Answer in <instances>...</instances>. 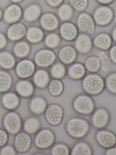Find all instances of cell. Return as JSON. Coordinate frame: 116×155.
I'll use <instances>...</instances> for the list:
<instances>
[{
  "label": "cell",
  "instance_id": "1",
  "mask_svg": "<svg viewBox=\"0 0 116 155\" xmlns=\"http://www.w3.org/2000/svg\"><path fill=\"white\" fill-rule=\"evenodd\" d=\"M64 130L67 135L73 139L82 140L86 137L90 131V122L83 117L72 116L65 120Z\"/></svg>",
  "mask_w": 116,
  "mask_h": 155
},
{
  "label": "cell",
  "instance_id": "2",
  "mask_svg": "<svg viewBox=\"0 0 116 155\" xmlns=\"http://www.w3.org/2000/svg\"><path fill=\"white\" fill-rule=\"evenodd\" d=\"M81 87L84 93L92 97L99 96L105 90V78L98 73H90L82 80Z\"/></svg>",
  "mask_w": 116,
  "mask_h": 155
},
{
  "label": "cell",
  "instance_id": "3",
  "mask_svg": "<svg viewBox=\"0 0 116 155\" xmlns=\"http://www.w3.org/2000/svg\"><path fill=\"white\" fill-rule=\"evenodd\" d=\"M72 107L79 115L91 116L96 108V103L92 97L85 93L76 95L72 101Z\"/></svg>",
  "mask_w": 116,
  "mask_h": 155
},
{
  "label": "cell",
  "instance_id": "4",
  "mask_svg": "<svg viewBox=\"0 0 116 155\" xmlns=\"http://www.w3.org/2000/svg\"><path fill=\"white\" fill-rule=\"evenodd\" d=\"M56 142L55 133L49 128L41 129L35 134L33 140L34 146L40 150L50 149Z\"/></svg>",
  "mask_w": 116,
  "mask_h": 155
},
{
  "label": "cell",
  "instance_id": "5",
  "mask_svg": "<svg viewBox=\"0 0 116 155\" xmlns=\"http://www.w3.org/2000/svg\"><path fill=\"white\" fill-rule=\"evenodd\" d=\"M3 127L10 135L15 136L23 129V121L21 115L14 110L9 111L2 120Z\"/></svg>",
  "mask_w": 116,
  "mask_h": 155
},
{
  "label": "cell",
  "instance_id": "6",
  "mask_svg": "<svg viewBox=\"0 0 116 155\" xmlns=\"http://www.w3.org/2000/svg\"><path fill=\"white\" fill-rule=\"evenodd\" d=\"M111 121V114L108 109L105 107H96L91 115V125L97 129L106 128Z\"/></svg>",
  "mask_w": 116,
  "mask_h": 155
},
{
  "label": "cell",
  "instance_id": "7",
  "mask_svg": "<svg viewBox=\"0 0 116 155\" xmlns=\"http://www.w3.org/2000/svg\"><path fill=\"white\" fill-rule=\"evenodd\" d=\"M64 109L62 106L58 103L49 104L44 113L46 122L52 127H58L63 121Z\"/></svg>",
  "mask_w": 116,
  "mask_h": 155
},
{
  "label": "cell",
  "instance_id": "8",
  "mask_svg": "<svg viewBox=\"0 0 116 155\" xmlns=\"http://www.w3.org/2000/svg\"><path fill=\"white\" fill-rule=\"evenodd\" d=\"M57 60L55 52L49 48L42 49L38 51L34 55V62L36 66L40 68L50 67Z\"/></svg>",
  "mask_w": 116,
  "mask_h": 155
},
{
  "label": "cell",
  "instance_id": "9",
  "mask_svg": "<svg viewBox=\"0 0 116 155\" xmlns=\"http://www.w3.org/2000/svg\"><path fill=\"white\" fill-rule=\"evenodd\" d=\"M95 139L98 145L105 150L116 146V134L108 129L98 130L95 133Z\"/></svg>",
  "mask_w": 116,
  "mask_h": 155
},
{
  "label": "cell",
  "instance_id": "10",
  "mask_svg": "<svg viewBox=\"0 0 116 155\" xmlns=\"http://www.w3.org/2000/svg\"><path fill=\"white\" fill-rule=\"evenodd\" d=\"M33 143V140L31 135L25 131H21L14 136L13 147L17 153H27L31 148Z\"/></svg>",
  "mask_w": 116,
  "mask_h": 155
},
{
  "label": "cell",
  "instance_id": "11",
  "mask_svg": "<svg viewBox=\"0 0 116 155\" xmlns=\"http://www.w3.org/2000/svg\"><path fill=\"white\" fill-rule=\"evenodd\" d=\"M36 65L34 61L28 59H22L16 64L15 72L21 79H28L33 77L36 71Z\"/></svg>",
  "mask_w": 116,
  "mask_h": 155
},
{
  "label": "cell",
  "instance_id": "12",
  "mask_svg": "<svg viewBox=\"0 0 116 155\" xmlns=\"http://www.w3.org/2000/svg\"><path fill=\"white\" fill-rule=\"evenodd\" d=\"M95 24L93 18L88 13H82L77 18V27L79 31L90 36L95 32Z\"/></svg>",
  "mask_w": 116,
  "mask_h": 155
},
{
  "label": "cell",
  "instance_id": "13",
  "mask_svg": "<svg viewBox=\"0 0 116 155\" xmlns=\"http://www.w3.org/2000/svg\"><path fill=\"white\" fill-rule=\"evenodd\" d=\"M113 18V12L112 10L109 7L102 6L96 10L93 18L97 25L106 26L110 23Z\"/></svg>",
  "mask_w": 116,
  "mask_h": 155
},
{
  "label": "cell",
  "instance_id": "14",
  "mask_svg": "<svg viewBox=\"0 0 116 155\" xmlns=\"http://www.w3.org/2000/svg\"><path fill=\"white\" fill-rule=\"evenodd\" d=\"M21 97L16 92L8 91L3 93L1 97V103L4 108L12 111L19 107L21 104Z\"/></svg>",
  "mask_w": 116,
  "mask_h": 155
},
{
  "label": "cell",
  "instance_id": "15",
  "mask_svg": "<svg viewBox=\"0 0 116 155\" xmlns=\"http://www.w3.org/2000/svg\"><path fill=\"white\" fill-rule=\"evenodd\" d=\"M60 61L65 65H70L76 61L78 57V51L73 46L65 45L62 47L58 53Z\"/></svg>",
  "mask_w": 116,
  "mask_h": 155
},
{
  "label": "cell",
  "instance_id": "16",
  "mask_svg": "<svg viewBox=\"0 0 116 155\" xmlns=\"http://www.w3.org/2000/svg\"><path fill=\"white\" fill-rule=\"evenodd\" d=\"M35 86L33 82L28 79H21L15 84V92L21 97H32L35 92Z\"/></svg>",
  "mask_w": 116,
  "mask_h": 155
},
{
  "label": "cell",
  "instance_id": "17",
  "mask_svg": "<svg viewBox=\"0 0 116 155\" xmlns=\"http://www.w3.org/2000/svg\"><path fill=\"white\" fill-rule=\"evenodd\" d=\"M93 45V41L90 36L81 33L78 35L75 39L74 48L78 52L82 54H87L91 52Z\"/></svg>",
  "mask_w": 116,
  "mask_h": 155
},
{
  "label": "cell",
  "instance_id": "18",
  "mask_svg": "<svg viewBox=\"0 0 116 155\" xmlns=\"http://www.w3.org/2000/svg\"><path fill=\"white\" fill-rule=\"evenodd\" d=\"M22 10L17 4H14L8 6L3 13L4 19L5 22L13 24L18 22L22 16Z\"/></svg>",
  "mask_w": 116,
  "mask_h": 155
},
{
  "label": "cell",
  "instance_id": "19",
  "mask_svg": "<svg viewBox=\"0 0 116 155\" xmlns=\"http://www.w3.org/2000/svg\"><path fill=\"white\" fill-rule=\"evenodd\" d=\"M48 105V101L45 98L41 96H36L30 101L29 109L34 115L40 116L44 114Z\"/></svg>",
  "mask_w": 116,
  "mask_h": 155
},
{
  "label": "cell",
  "instance_id": "20",
  "mask_svg": "<svg viewBox=\"0 0 116 155\" xmlns=\"http://www.w3.org/2000/svg\"><path fill=\"white\" fill-rule=\"evenodd\" d=\"M26 26L22 23L16 22L12 24L7 30L8 38L13 41H19L26 36L27 32Z\"/></svg>",
  "mask_w": 116,
  "mask_h": 155
},
{
  "label": "cell",
  "instance_id": "21",
  "mask_svg": "<svg viewBox=\"0 0 116 155\" xmlns=\"http://www.w3.org/2000/svg\"><path fill=\"white\" fill-rule=\"evenodd\" d=\"M67 69V74L70 79L82 80L87 75V71L84 64L80 62H74Z\"/></svg>",
  "mask_w": 116,
  "mask_h": 155
},
{
  "label": "cell",
  "instance_id": "22",
  "mask_svg": "<svg viewBox=\"0 0 116 155\" xmlns=\"http://www.w3.org/2000/svg\"><path fill=\"white\" fill-rule=\"evenodd\" d=\"M61 37L66 41L75 40L79 35V30L77 26L70 22H64L60 27Z\"/></svg>",
  "mask_w": 116,
  "mask_h": 155
},
{
  "label": "cell",
  "instance_id": "23",
  "mask_svg": "<svg viewBox=\"0 0 116 155\" xmlns=\"http://www.w3.org/2000/svg\"><path fill=\"white\" fill-rule=\"evenodd\" d=\"M51 76L50 73L44 68L36 70L33 76V82L35 87L40 89L47 88L50 83Z\"/></svg>",
  "mask_w": 116,
  "mask_h": 155
},
{
  "label": "cell",
  "instance_id": "24",
  "mask_svg": "<svg viewBox=\"0 0 116 155\" xmlns=\"http://www.w3.org/2000/svg\"><path fill=\"white\" fill-rule=\"evenodd\" d=\"M40 23L43 28L47 31H54L58 28L59 21L56 15L50 12H47L42 15Z\"/></svg>",
  "mask_w": 116,
  "mask_h": 155
},
{
  "label": "cell",
  "instance_id": "25",
  "mask_svg": "<svg viewBox=\"0 0 116 155\" xmlns=\"http://www.w3.org/2000/svg\"><path fill=\"white\" fill-rule=\"evenodd\" d=\"M94 150L92 145L88 141L80 140L71 148V155H92Z\"/></svg>",
  "mask_w": 116,
  "mask_h": 155
},
{
  "label": "cell",
  "instance_id": "26",
  "mask_svg": "<svg viewBox=\"0 0 116 155\" xmlns=\"http://www.w3.org/2000/svg\"><path fill=\"white\" fill-rule=\"evenodd\" d=\"M112 38L108 33H102L98 34L94 38L93 45L102 51L108 50L112 45Z\"/></svg>",
  "mask_w": 116,
  "mask_h": 155
},
{
  "label": "cell",
  "instance_id": "27",
  "mask_svg": "<svg viewBox=\"0 0 116 155\" xmlns=\"http://www.w3.org/2000/svg\"><path fill=\"white\" fill-rule=\"evenodd\" d=\"M40 120L36 116L29 117L23 122V129L26 133L33 135L35 134L41 129Z\"/></svg>",
  "mask_w": 116,
  "mask_h": 155
},
{
  "label": "cell",
  "instance_id": "28",
  "mask_svg": "<svg viewBox=\"0 0 116 155\" xmlns=\"http://www.w3.org/2000/svg\"><path fill=\"white\" fill-rule=\"evenodd\" d=\"M41 8L37 4L29 5L24 12V18L27 22H32L36 21L40 17Z\"/></svg>",
  "mask_w": 116,
  "mask_h": 155
},
{
  "label": "cell",
  "instance_id": "29",
  "mask_svg": "<svg viewBox=\"0 0 116 155\" xmlns=\"http://www.w3.org/2000/svg\"><path fill=\"white\" fill-rule=\"evenodd\" d=\"M15 56L9 51L0 52V67L5 70L12 69L16 65Z\"/></svg>",
  "mask_w": 116,
  "mask_h": 155
},
{
  "label": "cell",
  "instance_id": "30",
  "mask_svg": "<svg viewBox=\"0 0 116 155\" xmlns=\"http://www.w3.org/2000/svg\"><path fill=\"white\" fill-rule=\"evenodd\" d=\"M48 92L52 97H58L61 96L64 91V84L62 80L53 79L48 87Z\"/></svg>",
  "mask_w": 116,
  "mask_h": 155
},
{
  "label": "cell",
  "instance_id": "31",
  "mask_svg": "<svg viewBox=\"0 0 116 155\" xmlns=\"http://www.w3.org/2000/svg\"><path fill=\"white\" fill-rule=\"evenodd\" d=\"M13 84V79L7 70H0V93L9 91Z\"/></svg>",
  "mask_w": 116,
  "mask_h": 155
},
{
  "label": "cell",
  "instance_id": "32",
  "mask_svg": "<svg viewBox=\"0 0 116 155\" xmlns=\"http://www.w3.org/2000/svg\"><path fill=\"white\" fill-rule=\"evenodd\" d=\"M31 52V46L26 41H18L14 47V55L22 59L26 58L30 55Z\"/></svg>",
  "mask_w": 116,
  "mask_h": 155
},
{
  "label": "cell",
  "instance_id": "33",
  "mask_svg": "<svg viewBox=\"0 0 116 155\" xmlns=\"http://www.w3.org/2000/svg\"><path fill=\"white\" fill-rule=\"evenodd\" d=\"M50 67V74L53 79L62 80L67 75L66 65L61 61L55 62Z\"/></svg>",
  "mask_w": 116,
  "mask_h": 155
},
{
  "label": "cell",
  "instance_id": "34",
  "mask_svg": "<svg viewBox=\"0 0 116 155\" xmlns=\"http://www.w3.org/2000/svg\"><path fill=\"white\" fill-rule=\"evenodd\" d=\"M27 40L32 43H38L44 38L43 31L38 27H31L27 31L26 34Z\"/></svg>",
  "mask_w": 116,
  "mask_h": 155
},
{
  "label": "cell",
  "instance_id": "35",
  "mask_svg": "<svg viewBox=\"0 0 116 155\" xmlns=\"http://www.w3.org/2000/svg\"><path fill=\"white\" fill-rule=\"evenodd\" d=\"M84 66L89 73H98L101 69V62L98 56L91 55L85 60Z\"/></svg>",
  "mask_w": 116,
  "mask_h": 155
},
{
  "label": "cell",
  "instance_id": "36",
  "mask_svg": "<svg viewBox=\"0 0 116 155\" xmlns=\"http://www.w3.org/2000/svg\"><path fill=\"white\" fill-rule=\"evenodd\" d=\"M70 151L69 146L63 142H56L50 149V153L52 155H70Z\"/></svg>",
  "mask_w": 116,
  "mask_h": 155
},
{
  "label": "cell",
  "instance_id": "37",
  "mask_svg": "<svg viewBox=\"0 0 116 155\" xmlns=\"http://www.w3.org/2000/svg\"><path fill=\"white\" fill-rule=\"evenodd\" d=\"M105 80V89L109 94L116 96V71L109 73Z\"/></svg>",
  "mask_w": 116,
  "mask_h": 155
},
{
  "label": "cell",
  "instance_id": "38",
  "mask_svg": "<svg viewBox=\"0 0 116 155\" xmlns=\"http://www.w3.org/2000/svg\"><path fill=\"white\" fill-rule=\"evenodd\" d=\"M105 51H102L98 54V56L101 62V69L102 72L105 73H110L112 62L110 59L108 55L106 54Z\"/></svg>",
  "mask_w": 116,
  "mask_h": 155
},
{
  "label": "cell",
  "instance_id": "39",
  "mask_svg": "<svg viewBox=\"0 0 116 155\" xmlns=\"http://www.w3.org/2000/svg\"><path fill=\"white\" fill-rule=\"evenodd\" d=\"M58 14L61 20L68 21L71 18L73 15L72 8L68 4H63L59 8Z\"/></svg>",
  "mask_w": 116,
  "mask_h": 155
},
{
  "label": "cell",
  "instance_id": "40",
  "mask_svg": "<svg viewBox=\"0 0 116 155\" xmlns=\"http://www.w3.org/2000/svg\"><path fill=\"white\" fill-rule=\"evenodd\" d=\"M44 42L48 48L50 49L55 48L59 46L60 43V38L56 33H50L46 36Z\"/></svg>",
  "mask_w": 116,
  "mask_h": 155
},
{
  "label": "cell",
  "instance_id": "41",
  "mask_svg": "<svg viewBox=\"0 0 116 155\" xmlns=\"http://www.w3.org/2000/svg\"><path fill=\"white\" fill-rule=\"evenodd\" d=\"M72 8L75 10L82 12L86 9L88 6V0H69Z\"/></svg>",
  "mask_w": 116,
  "mask_h": 155
},
{
  "label": "cell",
  "instance_id": "42",
  "mask_svg": "<svg viewBox=\"0 0 116 155\" xmlns=\"http://www.w3.org/2000/svg\"><path fill=\"white\" fill-rule=\"evenodd\" d=\"M0 149V155H16L17 154L13 146L11 145L7 144Z\"/></svg>",
  "mask_w": 116,
  "mask_h": 155
},
{
  "label": "cell",
  "instance_id": "43",
  "mask_svg": "<svg viewBox=\"0 0 116 155\" xmlns=\"http://www.w3.org/2000/svg\"><path fill=\"white\" fill-rule=\"evenodd\" d=\"M9 134L4 128H0V148L8 144Z\"/></svg>",
  "mask_w": 116,
  "mask_h": 155
},
{
  "label": "cell",
  "instance_id": "44",
  "mask_svg": "<svg viewBox=\"0 0 116 155\" xmlns=\"http://www.w3.org/2000/svg\"><path fill=\"white\" fill-rule=\"evenodd\" d=\"M108 56L112 64L116 66V45L110 48Z\"/></svg>",
  "mask_w": 116,
  "mask_h": 155
},
{
  "label": "cell",
  "instance_id": "45",
  "mask_svg": "<svg viewBox=\"0 0 116 155\" xmlns=\"http://www.w3.org/2000/svg\"><path fill=\"white\" fill-rule=\"evenodd\" d=\"M7 41L4 34L0 32V51L3 49L7 45Z\"/></svg>",
  "mask_w": 116,
  "mask_h": 155
},
{
  "label": "cell",
  "instance_id": "46",
  "mask_svg": "<svg viewBox=\"0 0 116 155\" xmlns=\"http://www.w3.org/2000/svg\"><path fill=\"white\" fill-rule=\"evenodd\" d=\"M63 0H46V2L50 6L53 7H57L60 6Z\"/></svg>",
  "mask_w": 116,
  "mask_h": 155
},
{
  "label": "cell",
  "instance_id": "47",
  "mask_svg": "<svg viewBox=\"0 0 116 155\" xmlns=\"http://www.w3.org/2000/svg\"><path fill=\"white\" fill-rule=\"evenodd\" d=\"M104 154L106 155H116V146L105 150Z\"/></svg>",
  "mask_w": 116,
  "mask_h": 155
},
{
  "label": "cell",
  "instance_id": "48",
  "mask_svg": "<svg viewBox=\"0 0 116 155\" xmlns=\"http://www.w3.org/2000/svg\"><path fill=\"white\" fill-rule=\"evenodd\" d=\"M98 1L100 3L103 4H108L113 1V0H98Z\"/></svg>",
  "mask_w": 116,
  "mask_h": 155
},
{
  "label": "cell",
  "instance_id": "49",
  "mask_svg": "<svg viewBox=\"0 0 116 155\" xmlns=\"http://www.w3.org/2000/svg\"><path fill=\"white\" fill-rule=\"evenodd\" d=\"M112 38L116 42V27L114 28L112 31Z\"/></svg>",
  "mask_w": 116,
  "mask_h": 155
},
{
  "label": "cell",
  "instance_id": "50",
  "mask_svg": "<svg viewBox=\"0 0 116 155\" xmlns=\"http://www.w3.org/2000/svg\"><path fill=\"white\" fill-rule=\"evenodd\" d=\"M10 1H11V2H12L13 3L17 4V3L21 2L23 0H10Z\"/></svg>",
  "mask_w": 116,
  "mask_h": 155
},
{
  "label": "cell",
  "instance_id": "51",
  "mask_svg": "<svg viewBox=\"0 0 116 155\" xmlns=\"http://www.w3.org/2000/svg\"><path fill=\"white\" fill-rule=\"evenodd\" d=\"M3 18V12L2 8H0V21L2 20Z\"/></svg>",
  "mask_w": 116,
  "mask_h": 155
}]
</instances>
